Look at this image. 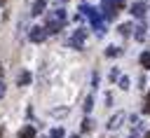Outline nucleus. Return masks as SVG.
<instances>
[{
	"instance_id": "nucleus-1",
	"label": "nucleus",
	"mask_w": 150,
	"mask_h": 138,
	"mask_svg": "<svg viewBox=\"0 0 150 138\" xmlns=\"http://www.w3.org/2000/svg\"><path fill=\"white\" fill-rule=\"evenodd\" d=\"M66 26V12L63 9H56V12H49V16H47V26H45V30L47 33H59L61 28Z\"/></svg>"
},
{
	"instance_id": "nucleus-2",
	"label": "nucleus",
	"mask_w": 150,
	"mask_h": 138,
	"mask_svg": "<svg viewBox=\"0 0 150 138\" xmlns=\"http://www.w3.org/2000/svg\"><path fill=\"white\" fill-rule=\"evenodd\" d=\"M84 37H87V30H75V33L70 35L68 44H70V47H75V49H80V47L84 44Z\"/></svg>"
},
{
	"instance_id": "nucleus-3",
	"label": "nucleus",
	"mask_w": 150,
	"mask_h": 138,
	"mask_svg": "<svg viewBox=\"0 0 150 138\" xmlns=\"http://www.w3.org/2000/svg\"><path fill=\"white\" fill-rule=\"evenodd\" d=\"M45 37H47V30H45V28H40V26L30 28V40H33V42H42Z\"/></svg>"
},
{
	"instance_id": "nucleus-4",
	"label": "nucleus",
	"mask_w": 150,
	"mask_h": 138,
	"mask_svg": "<svg viewBox=\"0 0 150 138\" xmlns=\"http://www.w3.org/2000/svg\"><path fill=\"white\" fill-rule=\"evenodd\" d=\"M124 122V112H117V115H112L110 117V122H108V129H120V124Z\"/></svg>"
},
{
	"instance_id": "nucleus-5",
	"label": "nucleus",
	"mask_w": 150,
	"mask_h": 138,
	"mask_svg": "<svg viewBox=\"0 0 150 138\" xmlns=\"http://www.w3.org/2000/svg\"><path fill=\"white\" fill-rule=\"evenodd\" d=\"M45 7H47V2H45V0H35V2H33V9H30V14H33V16H40V14L45 12Z\"/></svg>"
},
{
	"instance_id": "nucleus-6",
	"label": "nucleus",
	"mask_w": 150,
	"mask_h": 138,
	"mask_svg": "<svg viewBox=\"0 0 150 138\" xmlns=\"http://www.w3.org/2000/svg\"><path fill=\"white\" fill-rule=\"evenodd\" d=\"M145 12H148L145 2H136V5L131 7V14H134V16H145Z\"/></svg>"
},
{
	"instance_id": "nucleus-7",
	"label": "nucleus",
	"mask_w": 150,
	"mask_h": 138,
	"mask_svg": "<svg viewBox=\"0 0 150 138\" xmlns=\"http://www.w3.org/2000/svg\"><path fill=\"white\" fill-rule=\"evenodd\" d=\"M19 138H35V129L33 126H23L19 131Z\"/></svg>"
},
{
	"instance_id": "nucleus-8",
	"label": "nucleus",
	"mask_w": 150,
	"mask_h": 138,
	"mask_svg": "<svg viewBox=\"0 0 150 138\" xmlns=\"http://www.w3.org/2000/svg\"><path fill=\"white\" fill-rule=\"evenodd\" d=\"M28 82H30V73H21L19 75V87H26Z\"/></svg>"
},
{
	"instance_id": "nucleus-9",
	"label": "nucleus",
	"mask_w": 150,
	"mask_h": 138,
	"mask_svg": "<svg viewBox=\"0 0 150 138\" xmlns=\"http://www.w3.org/2000/svg\"><path fill=\"white\" fill-rule=\"evenodd\" d=\"M141 65L143 68H150V51H143L141 54Z\"/></svg>"
},
{
	"instance_id": "nucleus-10",
	"label": "nucleus",
	"mask_w": 150,
	"mask_h": 138,
	"mask_svg": "<svg viewBox=\"0 0 150 138\" xmlns=\"http://www.w3.org/2000/svg\"><path fill=\"white\" fill-rule=\"evenodd\" d=\"M131 28H134L131 23H122V26H120V33H122V35H129V33H131Z\"/></svg>"
},
{
	"instance_id": "nucleus-11",
	"label": "nucleus",
	"mask_w": 150,
	"mask_h": 138,
	"mask_svg": "<svg viewBox=\"0 0 150 138\" xmlns=\"http://www.w3.org/2000/svg\"><path fill=\"white\" fill-rule=\"evenodd\" d=\"M52 115L54 117H63V115H68V108H56V110H52Z\"/></svg>"
},
{
	"instance_id": "nucleus-12",
	"label": "nucleus",
	"mask_w": 150,
	"mask_h": 138,
	"mask_svg": "<svg viewBox=\"0 0 150 138\" xmlns=\"http://www.w3.org/2000/svg\"><path fill=\"white\" fill-rule=\"evenodd\" d=\"M105 54H108V56H120L122 51H120L117 47H108V49H105Z\"/></svg>"
},
{
	"instance_id": "nucleus-13",
	"label": "nucleus",
	"mask_w": 150,
	"mask_h": 138,
	"mask_svg": "<svg viewBox=\"0 0 150 138\" xmlns=\"http://www.w3.org/2000/svg\"><path fill=\"white\" fill-rule=\"evenodd\" d=\"M143 35H145V26H138L136 28V40H143Z\"/></svg>"
},
{
	"instance_id": "nucleus-14",
	"label": "nucleus",
	"mask_w": 150,
	"mask_h": 138,
	"mask_svg": "<svg viewBox=\"0 0 150 138\" xmlns=\"http://www.w3.org/2000/svg\"><path fill=\"white\" fill-rule=\"evenodd\" d=\"M112 2V7H115V12H120L122 7H124V0H110Z\"/></svg>"
},
{
	"instance_id": "nucleus-15",
	"label": "nucleus",
	"mask_w": 150,
	"mask_h": 138,
	"mask_svg": "<svg viewBox=\"0 0 150 138\" xmlns=\"http://www.w3.org/2000/svg\"><path fill=\"white\" fill-rule=\"evenodd\" d=\"M52 138H63V129H54L52 131Z\"/></svg>"
},
{
	"instance_id": "nucleus-16",
	"label": "nucleus",
	"mask_w": 150,
	"mask_h": 138,
	"mask_svg": "<svg viewBox=\"0 0 150 138\" xmlns=\"http://www.w3.org/2000/svg\"><path fill=\"white\" fill-rule=\"evenodd\" d=\"M120 87L127 89V87H129V77H120Z\"/></svg>"
},
{
	"instance_id": "nucleus-17",
	"label": "nucleus",
	"mask_w": 150,
	"mask_h": 138,
	"mask_svg": "<svg viewBox=\"0 0 150 138\" xmlns=\"http://www.w3.org/2000/svg\"><path fill=\"white\" fill-rule=\"evenodd\" d=\"M89 110H91V98H87V101H84V112H89Z\"/></svg>"
},
{
	"instance_id": "nucleus-18",
	"label": "nucleus",
	"mask_w": 150,
	"mask_h": 138,
	"mask_svg": "<svg viewBox=\"0 0 150 138\" xmlns=\"http://www.w3.org/2000/svg\"><path fill=\"white\" fill-rule=\"evenodd\" d=\"M82 129H84V131H89V129H91V122H89V119H84V122H82Z\"/></svg>"
},
{
	"instance_id": "nucleus-19",
	"label": "nucleus",
	"mask_w": 150,
	"mask_h": 138,
	"mask_svg": "<svg viewBox=\"0 0 150 138\" xmlns=\"http://www.w3.org/2000/svg\"><path fill=\"white\" fill-rule=\"evenodd\" d=\"M5 91H7V84H5V82H0V98L5 96Z\"/></svg>"
},
{
	"instance_id": "nucleus-20",
	"label": "nucleus",
	"mask_w": 150,
	"mask_h": 138,
	"mask_svg": "<svg viewBox=\"0 0 150 138\" xmlns=\"http://www.w3.org/2000/svg\"><path fill=\"white\" fill-rule=\"evenodd\" d=\"M145 112H150V94L145 96Z\"/></svg>"
},
{
	"instance_id": "nucleus-21",
	"label": "nucleus",
	"mask_w": 150,
	"mask_h": 138,
	"mask_svg": "<svg viewBox=\"0 0 150 138\" xmlns=\"http://www.w3.org/2000/svg\"><path fill=\"white\" fill-rule=\"evenodd\" d=\"M143 138H150V133H145V136H143Z\"/></svg>"
},
{
	"instance_id": "nucleus-22",
	"label": "nucleus",
	"mask_w": 150,
	"mask_h": 138,
	"mask_svg": "<svg viewBox=\"0 0 150 138\" xmlns=\"http://www.w3.org/2000/svg\"><path fill=\"white\" fill-rule=\"evenodd\" d=\"M0 75H2V65H0Z\"/></svg>"
},
{
	"instance_id": "nucleus-23",
	"label": "nucleus",
	"mask_w": 150,
	"mask_h": 138,
	"mask_svg": "<svg viewBox=\"0 0 150 138\" xmlns=\"http://www.w3.org/2000/svg\"><path fill=\"white\" fill-rule=\"evenodd\" d=\"M0 136H2V129H0Z\"/></svg>"
},
{
	"instance_id": "nucleus-24",
	"label": "nucleus",
	"mask_w": 150,
	"mask_h": 138,
	"mask_svg": "<svg viewBox=\"0 0 150 138\" xmlns=\"http://www.w3.org/2000/svg\"><path fill=\"white\" fill-rule=\"evenodd\" d=\"M0 2H5V0H0Z\"/></svg>"
}]
</instances>
